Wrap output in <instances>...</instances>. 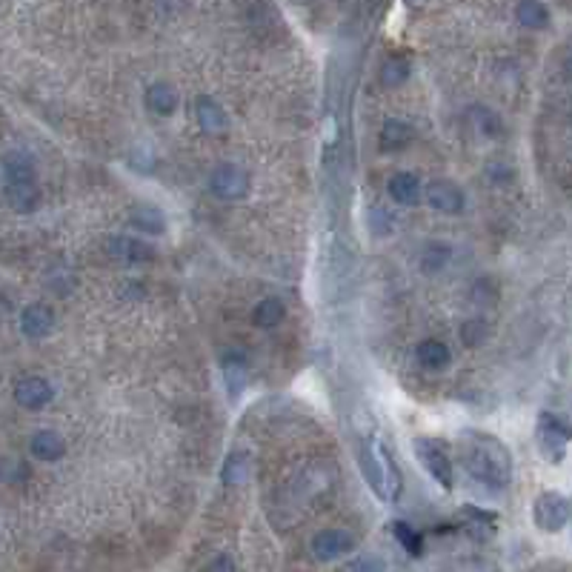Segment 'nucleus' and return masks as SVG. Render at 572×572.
<instances>
[{"label":"nucleus","mask_w":572,"mask_h":572,"mask_svg":"<svg viewBox=\"0 0 572 572\" xmlns=\"http://www.w3.org/2000/svg\"><path fill=\"white\" fill-rule=\"evenodd\" d=\"M461 461L466 473L481 481L490 490H503L512 478V456L503 441H498L490 432L466 429L458 438Z\"/></svg>","instance_id":"f257e3e1"},{"label":"nucleus","mask_w":572,"mask_h":572,"mask_svg":"<svg viewBox=\"0 0 572 572\" xmlns=\"http://www.w3.org/2000/svg\"><path fill=\"white\" fill-rule=\"evenodd\" d=\"M358 461L364 469V478L373 484V490L386 498V501H395L401 493V473L395 461L390 458V452H386L378 441H364L358 449Z\"/></svg>","instance_id":"f03ea898"},{"label":"nucleus","mask_w":572,"mask_h":572,"mask_svg":"<svg viewBox=\"0 0 572 572\" xmlns=\"http://www.w3.org/2000/svg\"><path fill=\"white\" fill-rule=\"evenodd\" d=\"M412 449L418 461L424 464L427 473L438 481L444 490H452V481H456V473H452V461L447 458V452L438 447V441L432 438H415L412 441Z\"/></svg>","instance_id":"7ed1b4c3"},{"label":"nucleus","mask_w":572,"mask_h":572,"mask_svg":"<svg viewBox=\"0 0 572 572\" xmlns=\"http://www.w3.org/2000/svg\"><path fill=\"white\" fill-rule=\"evenodd\" d=\"M532 518L544 532H558L569 524V501L558 493L538 495L532 507Z\"/></svg>","instance_id":"20e7f679"},{"label":"nucleus","mask_w":572,"mask_h":572,"mask_svg":"<svg viewBox=\"0 0 572 572\" xmlns=\"http://www.w3.org/2000/svg\"><path fill=\"white\" fill-rule=\"evenodd\" d=\"M209 189L224 200H238L249 192V172L238 163H221L209 175Z\"/></svg>","instance_id":"39448f33"},{"label":"nucleus","mask_w":572,"mask_h":572,"mask_svg":"<svg viewBox=\"0 0 572 572\" xmlns=\"http://www.w3.org/2000/svg\"><path fill=\"white\" fill-rule=\"evenodd\" d=\"M567 444H569V429L555 415L544 412L541 420H538V447H541L547 461L558 464L567 456Z\"/></svg>","instance_id":"423d86ee"},{"label":"nucleus","mask_w":572,"mask_h":572,"mask_svg":"<svg viewBox=\"0 0 572 572\" xmlns=\"http://www.w3.org/2000/svg\"><path fill=\"white\" fill-rule=\"evenodd\" d=\"M358 538L346 532V530H321L315 538H312V552L318 561H335L341 558V555H346L349 549H355Z\"/></svg>","instance_id":"0eeeda50"},{"label":"nucleus","mask_w":572,"mask_h":572,"mask_svg":"<svg viewBox=\"0 0 572 572\" xmlns=\"http://www.w3.org/2000/svg\"><path fill=\"white\" fill-rule=\"evenodd\" d=\"M52 398H55L52 383L41 375H29L14 383V401H18V407L23 410H43Z\"/></svg>","instance_id":"6e6552de"},{"label":"nucleus","mask_w":572,"mask_h":572,"mask_svg":"<svg viewBox=\"0 0 572 572\" xmlns=\"http://www.w3.org/2000/svg\"><path fill=\"white\" fill-rule=\"evenodd\" d=\"M427 200L432 209L444 215H458L464 209V192L452 180H432L427 189Z\"/></svg>","instance_id":"1a4fd4ad"},{"label":"nucleus","mask_w":572,"mask_h":572,"mask_svg":"<svg viewBox=\"0 0 572 572\" xmlns=\"http://www.w3.org/2000/svg\"><path fill=\"white\" fill-rule=\"evenodd\" d=\"M55 329V312L49 309L46 304H32L23 309L21 315V332L26 338H46L49 332Z\"/></svg>","instance_id":"9d476101"},{"label":"nucleus","mask_w":572,"mask_h":572,"mask_svg":"<svg viewBox=\"0 0 572 572\" xmlns=\"http://www.w3.org/2000/svg\"><path fill=\"white\" fill-rule=\"evenodd\" d=\"M195 115H198L200 129L209 132V134L224 132L226 124H229V117H226V112H224V106L217 104L215 97H209V95H200V97L195 100Z\"/></svg>","instance_id":"9b49d317"},{"label":"nucleus","mask_w":572,"mask_h":572,"mask_svg":"<svg viewBox=\"0 0 572 572\" xmlns=\"http://www.w3.org/2000/svg\"><path fill=\"white\" fill-rule=\"evenodd\" d=\"M4 195H6V204L21 215L35 212L41 207V187L35 180L32 183H6Z\"/></svg>","instance_id":"f8f14e48"},{"label":"nucleus","mask_w":572,"mask_h":572,"mask_svg":"<svg viewBox=\"0 0 572 572\" xmlns=\"http://www.w3.org/2000/svg\"><path fill=\"white\" fill-rule=\"evenodd\" d=\"M29 452L38 461H60L66 456V441L60 438L58 432H52V429H41V432L32 435Z\"/></svg>","instance_id":"ddd939ff"},{"label":"nucleus","mask_w":572,"mask_h":572,"mask_svg":"<svg viewBox=\"0 0 572 572\" xmlns=\"http://www.w3.org/2000/svg\"><path fill=\"white\" fill-rule=\"evenodd\" d=\"M0 163H4L6 183H32L35 180V161H32V155L21 152V149L6 152Z\"/></svg>","instance_id":"4468645a"},{"label":"nucleus","mask_w":572,"mask_h":572,"mask_svg":"<svg viewBox=\"0 0 572 572\" xmlns=\"http://www.w3.org/2000/svg\"><path fill=\"white\" fill-rule=\"evenodd\" d=\"M146 109L161 117L172 115L178 109V92L172 83H163V80L152 83V87L146 89Z\"/></svg>","instance_id":"2eb2a0df"},{"label":"nucleus","mask_w":572,"mask_h":572,"mask_svg":"<svg viewBox=\"0 0 572 572\" xmlns=\"http://www.w3.org/2000/svg\"><path fill=\"white\" fill-rule=\"evenodd\" d=\"M415 355L420 361V366L424 369H447L449 361H452V352L444 341H435V338H427V341H420L418 349H415Z\"/></svg>","instance_id":"dca6fc26"},{"label":"nucleus","mask_w":572,"mask_h":572,"mask_svg":"<svg viewBox=\"0 0 572 572\" xmlns=\"http://www.w3.org/2000/svg\"><path fill=\"white\" fill-rule=\"evenodd\" d=\"M410 143H412L410 124L398 121V117L383 124V129H381V149L383 152H401V149H407Z\"/></svg>","instance_id":"f3484780"},{"label":"nucleus","mask_w":572,"mask_h":572,"mask_svg":"<svg viewBox=\"0 0 572 572\" xmlns=\"http://www.w3.org/2000/svg\"><path fill=\"white\" fill-rule=\"evenodd\" d=\"M390 195L395 204L401 207H412L418 204V198H420V183L412 172H398L390 178Z\"/></svg>","instance_id":"a211bd4d"},{"label":"nucleus","mask_w":572,"mask_h":572,"mask_svg":"<svg viewBox=\"0 0 572 572\" xmlns=\"http://www.w3.org/2000/svg\"><path fill=\"white\" fill-rule=\"evenodd\" d=\"M224 378H226V386H229V395L238 398L244 390H246V381H249V366H246V358L244 355H229L226 364H224Z\"/></svg>","instance_id":"6ab92c4d"},{"label":"nucleus","mask_w":572,"mask_h":572,"mask_svg":"<svg viewBox=\"0 0 572 572\" xmlns=\"http://www.w3.org/2000/svg\"><path fill=\"white\" fill-rule=\"evenodd\" d=\"M112 255L121 258V261H129V263H141V261H152V246H146L141 241L134 238H115L109 244Z\"/></svg>","instance_id":"aec40b11"},{"label":"nucleus","mask_w":572,"mask_h":572,"mask_svg":"<svg viewBox=\"0 0 572 572\" xmlns=\"http://www.w3.org/2000/svg\"><path fill=\"white\" fill-rule=\"evenodd\" d=\"M129 224L146 235H161L166 229V217L158 207H138L129 215Z\"/></svg>","instance_id":"412c9836"},{"label":"nucleus","mask_w":572,"mask_h":572,"mask_svg":"<svg viewBox=\"0 0 572 572\" xmlns=\"http://www.w3.org/2000/svg\"><path fill=\"white\" fill-rule=\"evenodd\" d=\"M515 21L527 29H544L549 23V9L538 0H524L515 6Z\"/></svg>","instance_id":"4be33fe9"},{"label":"nucleus","mask_w":572,"mask_h":572,"mask_svg":"<svg viewBox=\"0 0 572 572\" xmlns=\"http://www.w3.org/2000/svg\"><path fill=\"white\" fill-rule=\"evenodd\" d=\"M283 318H286V307L281 304L278 298H263L261 304L255 307V312H252V321H255V327H261V329L278 327Z\"/></svg>","instance_id":"5701e85b"},{"label":"nucleus","mask_w":572,"mask_h":572,"mask_svg":"<svg viewBox=\"0 0 572 572\" xmlns=\"http://www.w3.org/2000/svg\"><path fill=\"white\" fill-rule=\"evenodd\" d=\"M410 72H412L410 60L401 58V55H392V58H386L383 66H381V83L386 89H395V87H401V83H407Z\"/></svg>","instance_id":"b1692460"},{"label":"nucleus","mask_w":572,"mask_h":572,"mask_svg":"<svg viewBox=\"0 0 572 572\" xmlns=\"http://www.w3.org/2000/svg\"><path fill=\"white\" fill-rule=\"evenodd\" d=\"M392 535L398 538V544L407 549L410 555L424 552V541H420V535L415 532V527L407 524V521H392Z\"/></svg>","instance_id":"393cba45"},{"label":"nucleus","mask_w":572,"mask_h":572,"mask_svg":"<svg viewBox=\"0 0 572 572\" xmlns=\"http://www.w3.org/2000/svg\"><path fill=\"white\" fill-rule=\"evenodd\" d=\"M249 469H252L249 458L244 456V452H235V456H229L226 464H224V481L226 484H244L249 478Z\"/></svg>","instance_id":"a878e982"},{"label":"nucleus","mask_w":572,"mask_h":572,"mask_svg":"<svg viewBox=\"0 0 572 572\" xmlns=\"http://www.w3.org/2000/svg\"><path fill=\"white\" fill-rule=\"evenodd\" d=\"M386 564L381 555H358V558H352L341 567V572H383Z\"/></svg>","instance_id":"bb28decb"},{"label":"nucleus","mask_w":572,"mask_h":572,"mask_svg":"<svg viewBox=\"0 0 572 572\" xmlns=\"http://www.w3.org/2000/svg\"><path fill=\"white\" fill-rule=\"evenodd\" d=\"M486 335H490V329H486V324L481 321V318H473V321H466V324L461 327V338H464L466 346H478V344H484Z\"/></svg>","instance_id":"cd10ccee"},{"label":"nucleus","mask_w":572,"mask_h":572,"mask_svg":"<svg viewBox=\"0 0 572 572\" xmlns=\"http://www.w3.org/2000/svg\"><path fill=\"white\" fill-rule=\"evenodd\" d=\"M449 258V246L447 244H429L427 246V255H424V269H438V266H444V261Z\"/></svg>","instance_id":"c85d7f7f"},{"label":"nucleus","mask_w":572,"mask_h":572,"mask_svg":"<svg viewBox=\"0 0 572 572\" xmlns=\"http://www.w3.org/2000/svg\"><path fill=\"white\" fill-rule=\"evenodd\" d=\"M207 572H235V564L229 555H217V558L207 567Z\"/></svg>","instance_id":"c756f323"}]
</instances>
